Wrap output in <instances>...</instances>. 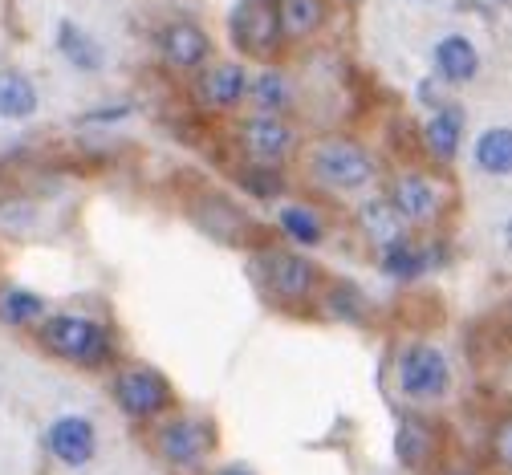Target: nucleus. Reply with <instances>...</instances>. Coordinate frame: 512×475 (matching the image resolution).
<instances>
[{
  "mask_svg": "<svg viewBox=\"0 0 512 475\" xmlns=\"http://www.w3.org/2000/svg\"><path fill=\"white\" fill-rule=\"evenodd\" d=\"M216 443V423L196 411H171L159 423H151V451L175 475H204L216 455Z\"/></svg>",
  "mask_w": 512,
  "mask_h": 475,
  "instance_id": "f257e3e1",
  "label": "nucleus"
},
{
  "mask_svg": "<svg viewBox=\"0 0 512 475\" xmlns=\"http://www.w3.org/2000/svg\"><path fill=\"white\" fill-rule=\"evenodd\" d=\"M37 342L45 354L78 370H102L114 358V333L86 313H49L37 325Z\"/></svg>",
  "mask_w": 512,
  "mask_h": 475,
  "instance_id": "f03ea898",
  "label": "nucleus"
},
{
  "mask_svg": "<svg viewBox=\"0 0 512 475\" xmlns=\"http://www.w3.org/2000/svg\"><path fill=\"white\" fill-rule=\"evenodd\" d=\"M305 171H309V179H313L317 187H322V191H334V195L366 191V187L378 179V163H374V155H370L358 139H346V134H330V139H317V143L309 147Z\"/></svg>",
  "mask_w": 512,
  "mask_h": 475,
  "instance_id": "7ed1b4c3",
  "label": "nucleus"
},
{
  "mask_svg": "<svg viewBox=\"0 0 512 475\" xmlns=\"http://www.w3.org/2000/svg\"><path fill=\"white\" fill-rule=\"evenodd\" d=\"M252 277L261 285V293L281 309H301L317 297V289H322V268H317L305 252H293V248L256 252Z\"/></svg>",
  "mask_w": 512,
  "mask_h": 475,
  "instance_id": "20e7f679",
  "label": "nucleus"
},
{
  "mask_svg": "<svg viewBox=\"0 0 512 475\" xmlns=\"http://www.w3.org/2000/svg\"><path fill=\"white\" fill-rule=\"evenodd\" d=\"M110 398L118 402V411L131 423H159L163 415L175 411V386L163 370L147 366V362H131L118 366L110 378Z\"/></svg>",
  "mask_w": 512,
  "mask_h": 475,
  "instance_id": "39448f33",
  "label": "nucleus"
},
{
  "mask_svg": "<svg viewBox=\"0 0 512 475\" xmlns=\"http://www.w3.org/2000/svg\"><path fill=\"white\" fill-rule=\"evenodd\" d=\"M395 386L407 402H443L456 386V374L439 346L407 342L395 358Z\"/></svg>",
  "mask_w": 512,
  "mask_h": 475,
  "instance_id": "423d86ee",
  "label": "nucleus"
},
{
  "mask_svg": "<svg viewBox=\"0 0 512 475\" xmlns=\"http://www.w3.org/2000/svg\"><path fill=\"white\" fill-rule=\"evenodd\" d=\"M228 33L244 57L261 61V65L277 61L281 49L289 45L285 25H281V0H240L228 17Z\"/></svg>",
  "mask_w": 512,
  "mask_h": 475,
  "instance_id": "0eeeda50",
  "label": "nucleus"
},
{
  "mask_svg": "<svg viewBox=\"0 0 512 475\" xmlns=\"http://www.w3.org/2000/svg\"><path fill=\"white\" fill-rule=\"evenodd\" d=\"M236 143L244 151L248 163H261V167H285L297 147H301V134L293 126L289 114H248L236 126Z\"/></svg>",
  "mask_w": 512,
  "mask_h": 475,
  "instance_id": "6e6552de",
  "label": "nucleus"
},
{
  "mask_svg": "<svg viewBox=\"0 0 512 475\" xmlns=\"http://www.w3.org/2000/svg\"><path fill=\"white\" fill-rule=\"evenodd\" d=\"M248 78L240 61H208L191 82V98L208 114H232L248 102Z\"/></svg>",
  "mask_w": 512,
  "mask_h": 475,
  "instance_id": "1a4fd4ad",
  "label": "nucleus"
},
{
  "mask_svg": "<svg viewBox=\"0 0 512 475\" xmlns=\"http://www.w3.org/2000/svg\"><path fill=\"white\" fill-rule=\"evenodd\" d=\"M159 57L171 74H187L196 78L204 65L212 61V37L204 25L187 21V17H175L159 29Z\"/></svg>",
  "mask_w": 512,
  "mask_h": 475,
  "instance_id": "9d476101",
  "label": "nucleus"
},
{
  "mask_svg": "<svg viewBox=\"0 0 512 475\" xmlns=\"http://www.w3.org/2000/svg\"><path fill=\"white\" fill-rule=\"evenodd\" d=\"M45 451L61 467H86L98 459V427L86 415H57L45 431Z\"/></svg>",
  "mask_w": 512,
  "mask_h": 475,
  "instance_id": "9b49d317",
  "label": "nucleus"
},
{
  "mask_svg": "<svg viewBox=\"0 0 512 475\" xmlns=\"http://www.w3.org/2000/svg\"><path fill=\"white\" fill-rule=\"evenodd\" d=\"M395 203V212L403 216L407 228H427L439 220V208H443V199H439V187L423 175V171H403L395 183H391V195Z\"/></svg>",
  "mask_w": 512,
  "mask_h": 475,
  "instance_id": "f8f14e48",
  "label": "nucleus"
},
{
  "mask_svg": "<svg viewBox=\"0 0 512 475\" xmlns=\"http://www.w3.org/2000/svg\"><path fill=\"white\" fill-rule=\"evenodd\" d=\"M431 65H435V78L443 86H468L480 74V53L464 33H447V37L435 41Z\"/></svg>",
  "mask_w": 512,
  "mask_h": 475,
  "instance_id": "ddd939ff",
  "label": "nucleus"
},
{
  "mask_svg": "<svg viewBox=\"0 0 512 475\" xmlns=\"http://www.w3.org/2000/svg\"><path fill=\"white\" fill-rule=\"evenodd\" d=\"M464 147V110L443 102L439 110H431V118L423 122V151L435 163H452Z\"/></svg>",
  "mask_w": 512,
  "mask_h": 475,
  "instance_id": "4468645a",
  "label": "nucleus"
},
{
  "mask_svg": "<svg viewBox=\"0 0 512 475\" xmlns=\"http://www.w3.org/2000/svg\"><path fill=\"white\" fill-rule=\"evenodd\" d=\"M248 102H252L256 114H289L293 102H297V86L281 65L269 61L248 78Z\"/></svg>",
  "mask_w": 512,
  "mask_h": 475,
  "instance_id": "2eb2a0df",
  "label": "nucleus"
},
{
  "mask_svg": "<svg viewBox=\"0 0 512 475\" xmlns=\"http://www.w3.org/2000/svg\"><path fill=\"white\" fill-rule=\"evenodd\" d=\"M435 455H439V431L427 419H419V415L403 419L399 431H395V459L415 475V471L431 467Z\"/></svg>",
  "mask_w": 512,
  "mask_h": 475,
  "instance_id": "dca6fc26",
  "label": "nucleus"
},
{
  "mask_svg": "<svg viewBox=\"0 0 512 475\" xmlns=\"http://www.w3.org/2000/svg\"><path fill=\"white\" fill-rule=\"evenodd\" d=\"M53 45H57V53L66 57L78 74H98L102 65H106V53H102L98 37L86 33V29H82L78 21H70V17H61V21H57V29H53Z\"/></svg>",
  "mask_w": 512,
  "mask_h": 475,
  "instance_id": "f3484780",
  "label": "nucleus"
},
{
  "mask_svg": "<svg viewBox=\"0 0 512 475\" xmlns=\"http://www.w3.org/2000/svg\"><path fill=\"white\" fill-rule=\"evenodd\" d=\"M41 106V94L33 86V78L17 65H5L0 70V118L5 122H29Z\"/></svg>",
  "mask_w": 512,
  "mask_h": 475,
  "instance_id": "a211bd4d",
  "label": "nucleus"
},
{
  "mask_svg": "<svg viewBox=\"0 0 512 475\" xmlns=\"http://www.w3.org/2000/svg\"><path fill=\"white\" fill-rule=\"evenodd\" d=\"M358 224H362L366 240H370L378 252L391 248V244H399V240L407 236V224H403V216L395 212L391 199H366L362 208H358Z\"/></svg>",
  "mask_w": 512,
  "mask_h": 475,
  "instance_id": "6ab92c4d",
  "label": "nucleus"
},
{
  "mask_svg": "<svg viewBox=\"0 0 512 475\" xmlns=\"http://www.w3.org/2000/svg\"><path fill=\"white\" fill-rule=\"evenodd\" d=\"M191 212H196V224H200L208 236H216L220 244H236V240L248 232V220L232 208L228 199H220V195H204Z\"/></svg>",
  "mask_w": 512,
  "mask_h": 475,
  "instance_id": "aec40b11",
  "label": "nucleus"
},
{
  "mask_svg": "<svg viewBox=\"0 0 512 475\" xmlns=\"http://www.w3.org/2000/svg\"><path fill=\"white\" fill-rule=\"evenodd\" d=\"M472 163L492 175V179H508L512 175V126H488L476 134L472 147Z\"/></svg>",
  "mask_w": 512,
  "mask_h": 475,
  "instance_id": "412c9836",
  "label": "nucleus"
},
{
  "mask_svg": "<svg viewBox=\"0 0 512 475\" xmlns=\"http://www.w3.org/2000/svg\"><path fill=\"white\" fill-rule=\"evenodd\" d=\"M330 21V0H281V25H285V41H309L326 29Z\"/></svg>",
  "mask_w": 512,
  "mask_h": 475,
  "instance_id": "4be33fe9",
  "label": "nucleus"
},
{
  "mask_svg": "<svg viewBox=\"0 0 512 475\" xmlns=\"http://www.w3.org/2000/svg\"><path fill=\"white\" fill-rule=\"evenodd\" d=\"M49 317L45 301L33 293V289H21V285H5L0 289V325L9 329H33Z\"/></svg>",
  "mask_w": 512,
  "mask_h": 475,
  "instance_id": "5701e85b",
  "label": "nucleus"
},
{
  "mask_svg": "<svg viewBox=\"0 0 512 475\" xmlns=\"http://www.w3.org/2000/svg\"><path fill=\"white\" fill-rule=\"evenodd\" d=\"M378 264H382V273L395 277V281H419L427 268H431V256H427L423 244H415L411 236H403L399 244L378 252Z\"/></svg>",
  "mask_w": 512,
  "mask_h": 475,
  "instance_id": "b1692460",
  "label": "nucleus"
},
{
  "mask_svg": "<svg viewBox=\"0 0 512 475\" xmlns=\"http://www.w3.org/2000/svg\"><path fill=\"white\" fill-rule=\"evenodd\" d=\"M277 228L301 248H317L322 236H326V220L317 216L313 208H305V203H281L277 208Z\"/></svg>",
  "mask_w": 512,
  "mask_h": 475,
  "instance_id": "393cba45",
  "label": "nucleus"
},
{
  "mask_svg": "<svg viewBox=\"0 0 512 475\" xmlns=\"http://www.w3.org/2000/svg\"><path fill=\"white\" fill-rule=\"evenodd\" d=\"M240 179H244V187H248L252 195H261V199H277V195H285V175H281V167L248 163Z\"/></svg>",
  "mask_w": 512,
  "mask_h": 475,
  "instance_id": "a878e982",
  "label": "nucleus"
},
{
  "mask_svg": "<svg viewBox=\"0 0 512 475\" xmlns=\"http://www.w3.org/2000/svg\"><path fill=\"white\" fill-rule=\"evenodd\" d=\"M326 313L330 317H350V321H358L362 313H366V301H362V293L354 289V285H334L330 293H326Z\"/></svg>",
  "mask_w": 512,
  "mask_h": 475,
  "instance_id": "bb28decb",
  "label": "nucleus"
},
{
  "mask_svg": "<svg viewBox=\"0 0 512 475\" xmlns=\"http://www.w3.org/2000/svg\"><path fill=\"white\" fill-rule=\"evenodd\" d=\"M492 459H496V467L500 471H508L512 475V415H504L496 427H492Z\"/></svg>",
  "mask_w": 512,
  "mask_h": 475,
  "instance_id": "cd10ccee",
  "label": "nucleus"
},
{
  "mask_svg": "<svg viewBox=\"0 0 512 475\" xmlns=\"http://www.w3.org/2000/svg\"><path fill=\"white\" fill-rule=\"evenodd\" d=\"M208 475H256L248 463H224V467H216V471H208Z\"/></svg>",
  "mask_w": 512,
  "mask_h": 475,
  "instance_id": "c85d7f7f",
  "label": "nucleus"
},
{
  "mask_svg": "<svg viewBox=\"0 0 512 475\" xmlns=\"http://www.w3.org/2000/svg\"><path fill=\"white\" fill-rule=\"evenodd\" d=\"M500 240H504V248H508V252H512V216H508V224H504V228H500Z\"/></svg>",
  "mask_w": 512,
  "mask_h": 475,
  "instance_id": "c756f323",
  "label": "nucleus"
},
{
  "mask_svg": "<svg viewBox=\"0 0 512 475\" xmlns=\"http://www.w3.org/2000/svg\"><path fill=\"white\" fill-rule=\"evenodd\" d=\"M504 329H508V337H512V301L504 305Z\"/></svg>",
  "mask_w": 512,
  "mask_h": 475,
  "instance_id": "7c9ffc66",
  "label": "nucleus"
}]
</instances>
